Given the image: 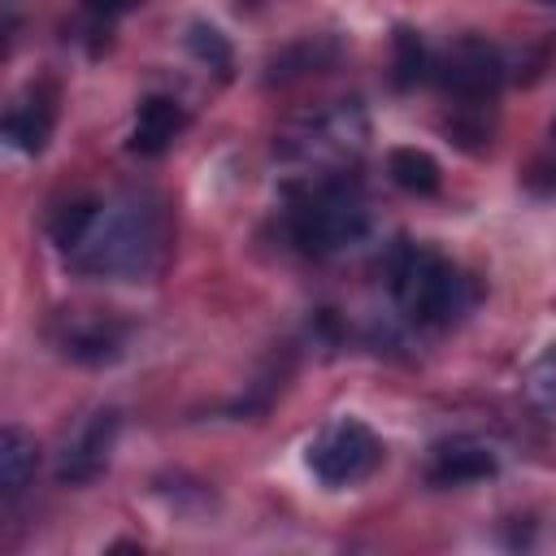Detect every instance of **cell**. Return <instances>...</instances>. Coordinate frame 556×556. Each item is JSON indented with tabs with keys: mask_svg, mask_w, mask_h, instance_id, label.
Returning <instances> with one entry per match:
<instances>
[{
	"mask_svg": "<svg viewBox=\"0 0 556 556\" xmlns=\"http://www.w3.org/2000/svg\"><path fill=\"white\" fill-rule=\"evenodd\" d=\"M165 248H169L165 204L148 191H130L109 204L100 200V213L83 235V243L70 252V265L78 274L139 282L161 269Z\"/></svg>",
	"mask_w": 556,
	"mask_h": 556,
	"instance_id": "obj_1",
	"label": "cell"
},
{
	"mask_svg": "<svg viewBox=\"0 0 556 556\" xmlns=\"http://www.w3.org/2000/svg\"><path fill=\"white\" fill-rule=\"evenodd\" d=\"M369 230V208L348 174H308L291 187L287 200V235L308 256H330L352 248Z\"/></svg>",
	"mask_w": 556,
	"mask_h": 556,
	"instance_id": "obj_2",
	"label": "cell"
},
{
	"mask_svg": "<svg viewBox=\"0 0 556 556\" xmlns=\"http://www.w3.org/2000/svg\"><path fill=\"white\" fill-rule=\"evenodd\" d=\"M391 295L413 326H452L473 304V282L434 248L404 243L391 256Z\"/></svg>",
	"mask_w": 556,
	"mask_h": 556,
	"instance_id": "obj_3",
	"label": "cell"
},
{
	"mask_svg": "<svg viewBox=\"0 0 556 556\" xmlns=\"http://www.w3.org/2000/svg\"><path fill=\"white\" fill-rule=\"evenodd\" d=\"M504 74V52L482 35H460L439 56H430V78L439 83L447 104H495Z\"/></svg>",
	"mask_w": 556,
	"mask_h": 556,
	"instance_id": "obj_4",
	"label": "cell"
},
{
	"mask_svg": "<svg viewBox=\"0 0 556 556\" xmlns=\"http://www.w3.org/2000/svg\"><path fill=\"white\" fill-rule=\"evenodd\" d=\"M278 148H282V156L313 165V174H348L343 165H352L356 152L365 148V117L352 104L321 109V113L304 117L295 130H287V139Z\"/></svg>",
	"mask_w": 556,
	"mask_h": 556,
	"instance_id": "obj_5",
	"label": "cell"
},
{
	"mask_svg": "<svg viewBox=\"0 0 556 556\" xmlns=\"http://www.w3.org/2000/svg\"><path fill=\"white\" fill-rule=\"evenodd\" d=\"M308 469H313V478L321 482V486H356V482H365L374 469H378V460H382V443H378V434L365 426V421H356V417H334V421H326L317 434H313V443H308Z\"/></svg>",
	"mask_w": 556,
	"mask_h": 556,
	"instance_id": "obj_6",
	"label": "cell"
},
{
	"mask_svg": "<svg viewBox=\"0 0 556 556\" xmlns=\"http://www.w3.org/2000/svg\"><path fill=\"white\" fill-rule=\"evenodd\" d=\"M48 339L74 365H113L126 348V321L96 308H61L48 321Z\"/></svg>",
	"mask_w": 556,
	"mask_h": 556,
	"instance_id": "obj_7",
	"label": "cell"
},
{
	"mask_svg": "<svg viewBox=\"0 0 556 556\" xmlns=\"http://www.w3.org/2000/svg\"><path fill=\"white\" fill-rule=\"evenodd\" d=\"M52 130H56V83L35 78V83H26L9 100V109H4V139H9V148L26 152V156H39L48 148Z\"/></svg>",
	"mask_w": 556,
	"mask_h": 556,
	"instance_id": "obj_8",
	"label": "cell"
},
{
	"mask_svg": "<svg viewBox=\"0 0 556 556\" xmlns=\"http://www.w3.org/2000/svg\"><path fill=\"white\" fill-rule=\"evenodd\" d=\"M117 430H122V413H117V408H100V413H91V417L78 426V434L65 443L61 465H56V478L70 482V486L96 482V478L109 469Z\"/></svg>",
	"mask_w": 556,
	"mask_h": 556,
	"instance_id": "obj_9",
	"label": "cell"
},
{
	"mask_svg": "<svg viewBox=\"0 0 556 556\" xmlns=\"http://www.w3.org/2000/svg\"><path fill=\"white\" fill-rule=\"evenodd\" d=\"M495 469H500V456L491 443H482L473 434H452V439H439L430 447L426 482L430 486H465V482L495 478Z\"/></svg>",
	"mask_w": 556,
	"mask_h": 556,
	"instance_id": "obj_10",
	"label": "cell"
},
{
	"mask_svg": "<svg viewBox=\"0 0 556 556\" xmlns=\"http://www.w3.org/2000/svg\"><path fill=\"white\" fill-rule=\"evenodd\" d=\"M187 126V113L178 100L169 96H143L139 109H135V126H130V152L135 156H161L174 148V139L182 135Z\"/></svg>",
	"mask_w": 556,
	"mask_h": 556,
	"instance_id": "obj_11",
	"label": "cell"
},
{
	"mask_svg": "<svg viewBox=\"0 0 556 556\" xmlns=\"http://www.w3.org/2000/svg\"><path fill=\"white\" fill-rule=\"evenodd\" d=\"M35 465H39L35 439L22 426H4L0 430V491H4V500L26 491V482L35 478Z\"/></svg>",
	"mask_w": 556,
	"mask_h": 556,
	"instance_id": "obj_12",
	"label": "cell"
},
{
	"mask_svg": "<svg viewBox=\"0 0 556 556\" xmlns=\"http://www.w3.org/2000/svg\"><path fill=\"white\" fill-rule=\"evenodd\" d=\"M339 56V43L326 39V35H304L295 39L291 48H282L278 56H269V83H287V78H300V74H313L321 65H330Z\"/></svg>",
	"mask_w": 556,
	"mask_h": 556,
	"instance_id": "obj_13",
	"label": "cell"
},
{
	"mask_svg": "<svg viewBox=\"0 0 556 556\" xmlns=\"http://www.w3.org/2000/svg\"><path fill=\"white\" fill-rule=\"evenodd\" d=\"M387 174L400 191H413V195H434L439 191V161L421 148H391L387 152Z\"/></svg>",
	"mask_w": 556,
	"mask_h": 556,
	"instance_id": "obj_14",
	"label": "cell"
},
{
	"mask_svg": "<svg viewBox=\"0 0 556 556\" xmlns=\"http://www.w3.org/2000/svg\"><path fill=\"white\" fill-rule=\"evenodd\" d=\"M96 213H100V200H65V204H56L52 217H48V235H52V243L70 256V252L83 243V235L91 230Z\"/></svg>",
	"mask_w": 556,
	"mask_h": 556,
	"instance_id": "obj_15",
	"label": "cell"
},
{
	"mask_svg": "<svg viewBox=\"0 0 556 556\" xmlns=\"http://www.w3.org/2000/svg\"><path fill=\"white\" fill-rule=\"evenodd\" d=\"M391 52H395V56H391L395 87H413V83H421V78L430 74V52H426V43H421L417 30L400 26L395 39H391Z\"/></svg>",
	"mask_w": 556,
	"mask_h": 556,
	"instance_id": "obj_16",
	"label": "cell"
},
{
	"mask_svg": "<svg viewBox=\"0 0 556 556\" xmlns=\"http://www.w3.org/2000/svg\"><path fill=\"white\" fill-rule=\"evenodd\" d=\"M526 395H530V404L547 417V421H556V339L534 356V365L526 369Z\"/></svg>",
	"mask_w": 556,
	"mask_h": 556,
	"instance_id": "obj_17",
	"label": "cell"
},
{
	"mask_svg": "<svg viewBox=\"0 0 556 556\" xmlns=\"http://www.w3.org/2000/svg\"><path fill=\"white\" fill-rule=\"evenodd\" d=\"M187 48H191V52H195V61H204L208 70H217V74H226V70H230V43L222 39V30H217V26L191 22V30H187Z\"/></svg>",
	"mask_w": 556,
	"mask_h": 556,
	"instance_id": "obj_18",
	"label": "cell"
},
{
	"mask_svg": "<svg viewBox=\"0 0 556 556\" xmlns=\"http://www.w3.org/2000/svg\"><path fill=\"white\" fill-rule=\"evenodd\" d=\"M139 4H143V0H87V13L100 17V22H113V17H122V13L139 9Z\"/></svg>",
	"mask_w": 556,
	"mask_h": 556,
	"instance_id": "obj_19",
	"label": "cell"
},
{
	"mask_svg": "<svg viewBox=\"0 0 556 556\" xmlns=\"http://www.w3.org/2000/svg\"><path fill=\"white\" fill-rule=\"evenodd\" d=\"M552 148H556V117H552Z\"/></svg>",
	"mask_w": 556,
	"mask_h": 556,
	"instance_id": "obj_20",
	"label": "cell"
}]
</instances>
